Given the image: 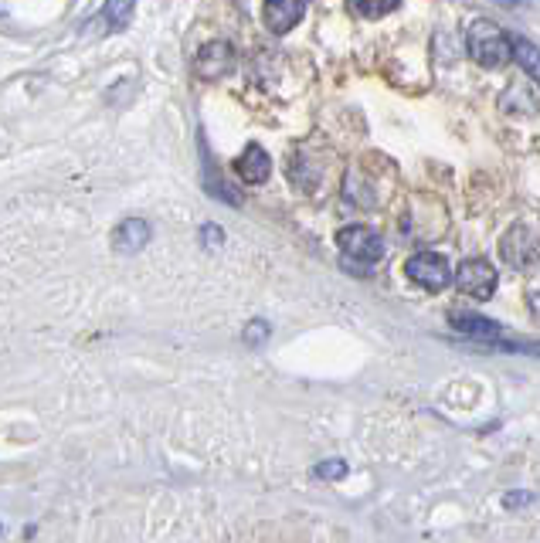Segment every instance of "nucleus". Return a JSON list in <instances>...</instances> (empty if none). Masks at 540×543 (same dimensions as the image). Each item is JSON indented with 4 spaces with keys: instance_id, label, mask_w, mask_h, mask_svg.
<instances>
[{
    "instance_id": "obj_1",
    "label": "nucleus",
    "mask_w": 540,
    "mask_h": 543,
    "mask_svg": "<svg viewBox=\"0 0 540 543\" xmlns=\"http://www.w3.org/2000/svg\"><path fill=\"white\" fill-rule=\"evenodd\" d=\"M466 51L479 68H503L513 58V41L493 21H476L466 34Z\"/></svg>"
},
{
    "instance_id": "obj_2",
    "label": "nucleus",
    "mask_w": 540,
    "mask_h": 543,
    "mask_svg": "<svg viewBox=\"0 0 540 543\" xmlns=\"http://www.w3.org/2000/svg\"><path fill=\"white\" fill-rule=\"evenodd\" d=\"M500 258L510 269L530 272L540 265V224L520 221L500 238Z\"/></svg>"
},
{
    "instance_id": "obj_3",
    "label": "nucleus",
    "mask_w": 540,
    "mask_h": 543,
    "mask_svg": "<svg viewBox=\"0 0 540 543\" xmlns=\"http://www.w3.org/2000/svg\"><path fill=\"white\" fill-rule=\"evenodd\" d=\"M337 248L344 252L347 265L350 262H364V265H377L384 258V238L377 235L367 224H347V228L337 231Z\"/></svg>"
},
{
    "instance_id": "obj_4",
    "label": "nucleus",
    "mask_w": 540,
    "mask_h": 543,
    "mask_svg": "<svg viewBox=\"0 0 540 543\" xmlns=\"http://www.w3.org/2000/svg\"><path fill=\"white\" fill-rule=\"evenodd\" d=\"M405 272H408V279L415 282V286H422L428 292H442L452 279H456L452 269H449V262H445L439 252L411 255L408 262H405Z\"/></svg>"
},
{
    "instance_id": "obj_5",
    "label": "nucleus",
    "mask_w": 540,
    "mask_h": 543,
    "mask_svg": "<svg viewBox=\"0 0 540 543\" xmlns=\"http://www.w3.org/2000/svg\"><path fill=\"white\" fill-rule=\"evenodd\" d=\"M496 282H500V275H496V269L486 258H466L456 272L459 292H466V296L473 299H490L496 292Z\"/></svg>"
},
{
    "instance_id": "obj_6",
    "label": "nucleus",
    "mask_w": 540,
    "mask_h": 543,
    "mask_svg": "<svg viewBox=\"0 0 540 543\" xmlns=\"http://www.w3.org/2000/svg\"><path fill=\"white\" fill-rule=\"evenodd\" d=\"M235 68V48L228 41H208L201 51L194 55V75L204 82H218Z\"/></svg>"
},
{
    "instance_id": "obj_7",
    "label": "nucleus",
    "mask_w": 540,
    "mask_h": 543,
    "mask_svg": "<svg viewBox=\"0 0 540 543\" xmlns=\"http://www.w3.org/2000/svg\"><path fill=\"white\" fill-rule=\"evenodd\" d=\"M449 326L456 330L459 336H466V340H476L479 347H486V343H496L503 340V326L496 320H486V316L479 313H466V309H452L449 316Z\"/></svg>"
},
{
    "instance_id": "obj_8",
    "label": "nucleus",
    "mask_w": 540,
    "mask_h": 543,
    "mask_svg": "<svg viewBox=\"0 0 540 543\" xmlns=\"http://www.w3.org/2000/svg\"><path fill=\"white\" fill-rule=\"evenodd\" d=\"M306 14V0H265V28L272 34H286Z\"/></svg>"
},
{
    "instance_id": "obj_9",
    "label": "nucleus",
    "mask_w": 540,
    "mask_h": 543,
    "mask_svg": "<svg viewBox=\"0 0 540 543\" xmlns=\"http://www.w3.org/2000/svg\"><path fill=\"white\" fill-rule=\"evenodd\" d=\"M235 170H238V177L245 180V184H265L272 174V160H269V153L262 150L259 143H248L245 146V153L235 160Z\"/></svg>"
},
{
    "instance_id": "obj_10",
    "label": "nucleus",
    "mask_w": 540,
    "mask_h": 543,
    "mask_svg": "<svg viewBox=\"0 0 540 543\" xmlns=\"http://www.w3.org/2000/svg\"><path fill=\"white\" fill-rule=\"evenodd\" d=\"M147 241H150V224L143 218H126L113 231V248L123 255H133L140 252V248H147Z\"/></svg>"
},
{
    "instance_id": "obj_11",
    "label": "nucleus",
    "mask_w": 540,
    "mask_h": 543,
    "mask_svg": "<svg viewBox=\"0 0 540 543\" xmlns=\"http://www.w3.org/2000/svg\"><path fill=\"white\" fill-rule=\"evenodd\" d=\"M133 4L136 0H106V7H102V14H99V24H106V31L126 28L133 17Z\"/></svg>"
},
{
    "instance_id": "obj_12",
    "label": "nucleus",
    "mask_w": 540,
    "mask_h": 543,
    "mask_svg": "<svg viewBox=\"0 0 540 543\" xmlns=\"http://www.w3.org/2000/svg\"><path fill=\"white\" fill-rule=\"evenodd\" d=\"M513 58H517V65L524 68L534 82H540V48L530 45L524 38H513Z\"/></svg>"
},
{
    "instance_id": "obj_13",
    "label": "nucleus",
    "mask_w": 540,
    "mask_h": 543,
    "mask_svg": "<svg viewBox=\"0 0 540 543\" xmlns=\"http://www.w3.org/2000/svg\"><path fill=\"white\" fill-rule=\"evenodd\" d=\"M350 7H354L360 17H384V14L398 11L401 0H350Z\"/></svg>"
},
{
    "instance_id": "obj_14",
    "label": "nucleus",
    "mask_w": 540,
    "mask_h": 543,
    "mask_svg": "<svg viewBox=\"0 0 540 543\" xmlns=\"http://www.w3.org/2000/svg\"><path fill=\"white\" fill-rule=\"evenodd\" d=\"M513 102H520V106H524V116H527V112H534V109H537V99L530 96V92L524 89V85H513V89L507 92V96H503V109H510Z\"/></svg>"
},
{
    "instance_id": "obj_15",
    "label": "nucleus",
    "mask_w": 540,
    "mask_h": 543,
    "mask_svg": "<svg viewBox=\"0 0 540 543\" xmlns=\"http://www.w3.org/2000/svg\"><path fill=\"white\" fill-rule=\"evenodd\" d=\"M347 472V465L340 462V459H333V462H320L316 465V476H323V479H340Z\"/></svg>"
},
{
    "instance_id": "obj_16",
    "label": "nucleus",
    "mask_w": 540,
    "mask_h": 543,
    "mask_svg": "<svg viewBox=\"0 0 540 543\" xmlns=\"http://www.w3.org/2000/svg\"><path fill=\"white\" fill-rule=\"evenodd\" d=\"M201 235H204V245H221V241H225V235H221V228H214V224H204V231H201Z\"/></svg>"
},
{
    "instance_id": "obj_17",
    "label": "nucleus",
    "mask_w": 540,
    "mask_h": 543,
    "mask_svg": "<svg viewBox=\"0 0 540 543\" xmlns=\"http://www.w3.org/2000/svg\"><path fill=\"white\" fill-rule=\"evenodd\" d=\"M265 336H269V333H265V323H252V326H248V336H245V340L252 343V347H259Z\"/></svg>"
}]
</instances>
